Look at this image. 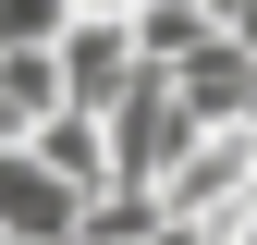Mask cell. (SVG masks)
<instances>
[{"mask_svg": "<svg viewBox=\"0 0 257 245\" xmlns=\"http://www.w3.org/2000/svg\"><path fill=\"white\" fill-rule=\"evenodd\" d=\"M49 74H61V98H74V110H110L122 86L147 74V61H135V25H122V13H74V25L49 37Z\"/></svg>", "mask_w": 257, "mask_h": 245, "instance_id": "obj_1", "label": "cell"}, {"mask_svg": "<svg viewBox=\"0 0 257 245\" xmlns=\"http://www.w3.org/2000/svg\"><path fill=\"white\" fill-rule=\"evenodd\" d=\"M74 184L49 160H25V147H0V245H74Z\"/></svg>", "mask_w": 257, "mask_h": 245, "instance_id": "obj_2", "label": "cell"}, {"mask_svg": "<svg viewBox=\"0 0 257 245\" xmlns=\"http://www.w3.org/2000/svg\"><path fill=\"white\" fill-rule=\"evenodd\" d=\"M74 25V0H0V49H49Z\"/></svg>", "mask_w": 257, "mask_h": 245, "instance_id": "obj_3", "label": "cell"}]
</instances>
